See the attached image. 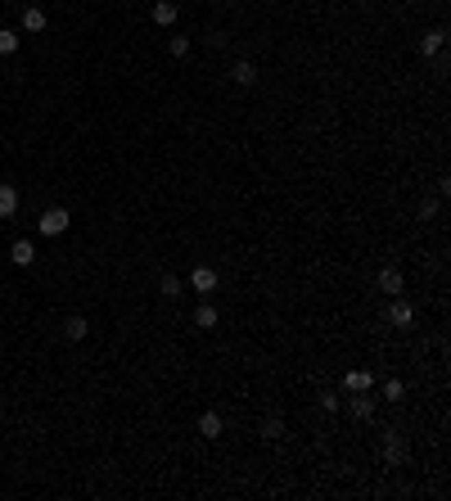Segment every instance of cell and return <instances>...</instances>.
I'll use <instances>...</instances> for the list:
<instances>
[{
    "instance_id": "6da1fadb",
    "label": "cell",
    "mask_w": 451,
    "mask_h": 501,
    "mask_svg": "<svg viewBox=\"0 0 451 501\" xmlns=\"http://www.w3.org/2000/svg\"><path fill=\"white\" fill-rule=\"evenodd\" d=\"M68 221H73V217H68V208H45L36 226H41V235H50V240H54V235H64V230H68Z\"/></svg>"
},
{
    "instance_id": "7a4b0ae2",
    "label": "cell",
    "mask_w": 451,
    "mask_h": 501,
    "mask_svg": "<svg viewBox=\"0 0 451 501\" xmlns=\"http://www.w3.org/2000/svg\"><path fill=\"white\" fill-rule=\"evenodd\" d=\"M190 289L208 298V294L217 289V271H212V267H194V271H190Z\"/></svg>"
},
{
    "instance_id": "3957f363",
    "label": "cell",
    "mask_w": 451,
    "mask_h": 501,
    "mask_svg": "<svg viewBox=\"0 0 451 501\" xmlns=\"http://www.w3.org/2000/svg\"><path fill=\"white\" fill-rule=\"evenodd\" d=\"M442 45H447V27H429V32L419 36V55L424 59H433L442 50Z\"/></svg>"
},
{
    "instance_id": "277c9868",
    "label": "cell",
    "mask_w": 451,
    "mask_h": 501,
    "mask_svg": "<svg viewBox=\"0 0 451 501\" xmlns=\"http://www.w3.org/2000/svg\"><path fill=\"white\" fill-rule=\"evenodd\" d=\"M348 411L356 420H375V398H365V393H348Z\"/></svg>"
},
{
    "instance_id": "5b68a950",
    "label": "cell",
    "mask_w": 451,
    "mask_h": 501,
    "mask_svg": "<svg viewBox=\"0 0 451 501\" xmlns=\"http://www.w3.org/2000/svg\"><path fill=\"white\" fill-rule=\"evenodd\" d=\"M384 461L393 469L402 465V461H406V447H402V438H398V429H388V438H384Z\"/></svg>"
},
{
    "instance_id": "8992f818",
    "label": "cell",
    "mask_w": 451,
    "mask_h": 501,
    "mask_svg": "<svg viewBox=\"0 0 451 501\" xmlns=\"http://www.w3.org/2000/svg\"><path fill=\"white\" fill-rule=\"evenodd\" d=\"M370 384H375L370 371H348L343 375V393H370Z\"/></svg>"
},
{
    "instance_id": "52a82bcc",
    "label": "cell",
    "mask_w": 451,
    "mask_h": 501,
    "mask_svg": "<svg viewBox=\"0 0 451 501\" xmlns=\"http://www.w3.org/2000/svg\"><path fill=\"white\" fill-rule=\"evenodd\" d=\"M14 212H19V186L0 181V217H14Z\"/></svg>"
},
{
    "instance_id": "ba28073f",
    "label": "cell",
    "mask_w": 451,
    "mask_h": 501,
    "mask_svg": "<svg viewBox=\"0 0 451 501\" xmlns=\"http://www.w3.org/2000/svg\"><path fill=\"white\" fill-rule=\"evenodd\" d=\"M10 262H14V267H32V262H36V249H32V240H14V249H10Z\"/></svg>"
},
{
    "instance_id": "9c48e42d",
    "label": "cell",
    "mask_w": 451,
    "mask_h": 501,
    "mask_svg": "<svg viewBox=\"0 0 451 501\" xmlns=\"http://www.w3.org/2000/svg\"><path fill=\"white\" fill-rule=\"evenodd\" d=\"M176 0H154V23H158V27H172L176 23Z\"/></svg>"
},
{
    "instance_id": "30bf717a",
    "label": "cell",
    "mask_w": 451,
    "mask_h": 501,
    "mask_svg": "<svg viewBox=\"0 0 451 501\" xmlns=\"http://www.w3.org/2000/svg\"><path fill=\"white\" fill-rule=\"evenodd\" d=\"M379 289H384L388 298L402 294V271H398V267H384V271H379Z\"/></svg>"
},
{
    "instance_id": "8fae6325",
    "label": "cell",
    "mask_w": 451,
    "mask_h": 501,
    "mask_svg": "<svg viewBox=\"0 0 451 501\" xmlns=\"http://www.w3.org/2000/svg\"><path fill=\"white\" fill-rule=\"evenodd\" d=\"M221 415H217V411H204V415H199V434H204L208 438V443H212V438H221Z\"/></svg>"
},
{
    "instance_id": "7c38bea8",
    "label": "cell",
    "mask_w": 451,
    "mask_h": 501,
    "mask_svg": "<svg viewBox=\"0 0 451 501\" xmlns=\"http://www.w3.org/2000/svg\"><path fill=\"white\" fill-rule=\"evenodd\" d=\"M230 82H235V86H253V82H258V68L248 64V59H239V64L230 68Z\"/></svg>"
},
{
    "instance_id": "4fadbf2b",
    "label": "cell",
    "mask_w": 451,
    "mask_h": 501,
    "mask_svg": "<svg viewBox=\"0 0 451 501\" xmlns=\"http://www.w3.org/2000/svg\"><path fill=\"white\" fill-rule=\"evenodd\" d=\"M411 321H415V312H411V303H393V307H388V326L406 330Z\"/></svg>"
},
{
    "instance_id": "5bb4252c",
    "label": "cell",
    "mask_w": 451,
    "mask_h": 501,
    "mask_svg": "<svg viewBox=\"0 0 451 501\" xmlns=\"http://www.w3.org/2000/svg\"><path fill=\"white\" fill-rule=\"evenodd\" d=\"M23 32H45V10L27 5V10H23Z\"/></svg>"
},
{
    "instance_id": "9a60e30c",
    "label": "cell",
    "mask_w": 451,
    "mask_h": 501,
    "mask_svg": "<svg viewBox=\"0 0 451 501\" xmlns=\"http://www.w3.org/2000/svg\"><path fill=\"white\" fill-rule=\"evenodd\" d=\"M194 326H199V330H212V326H217V307L208 303V298L194 307Z\"/></svg>"
},
{
    "instance_id": "2e32d148",
    "label": "cell",
    "mask_w": 451,
    "mask_h": 501,
    "mask_svg": "<svg viewBox=\"0 0 451 501\" xmlns=\"http://www.w3.org/2000/svg\"><path fill=\"white\" fill-rule=\"evenodd\" d=\"M86 316H68V321H64V339H73V343H77V339H86Z\"/></svg>"
},
{
    "instance_id": "e0dca14e",
    "label": "cell",
    "mask_w": 451,
    "mask_h": 501,
    "mask_svg": "<svg viewBox=\"0 0 451 501\" xmlns=\"http://www.w3.org/2000/svg\"><path fill=\"white\" fill-rule=\"evenodd\" d=\"M158 294H162V298H176V294H181V280H176V276L167 271V276L158 280Z\"/></svg>"
},
{
    "instance_id": "ac0fdd59",
    "label": "cell",
    "mask_w": 451,
    "mask_h": 501,
    "mask_svg": "<svg viewBox=\"0 0 451 501\" xmlns=\"http://www.w3.org/2000/svg\"><path fill=\"white\" fill-rule=\"evenodd\" d=\"M14 50H19V32L0 27V55H14Z\"/></svg>"
},
{
    "instance_id": "d6986e66",
    "label": "cell",
    "mask_w": 451,
    "mask_h": 501,
    "mask_svg": "<svg viewBox=\"0 0 451 501\" xmlns=\"http://www.w3.org/2000/svg\"><path fill=\"white\" fill-rule=\"evenodd\" d=\"M402 393H406V384H402V380H384V398H388V402H402Z\"/></svg>"
},
{
    "instance_id": "ffe728a7",
    "label": "cell",
    "mask_w": 451,
    "mask_h": 501,
    "mask_svg": "<svg viewBox=\"0 0 451 501\" xmlns=\"http://www.w3.org/2000/svg\"><path fill=\"white\" fill-rule=\"evenodd\" d=\"M280 434H284V420H276V415H271L267 425H262V438H267V443H276Z\"/></svg>"
},
{
    "instance_id": "44dd1931",
    "label": "cell",
    "mask_w": 451,
    "mask_h": 501,
    "mask_svg": "<svg viewBox=\"0 0 451 501\" xmlns=\"http://www.w3.org/2000/svg\"><path fill=\"white\" fill-rule=\"evenodd\" d=\"M190 55V36H172V59H185Z\"/></svg>"
},
{
    "instance_id": "7402d4cb",
    "label": "cell",
    "mask_w": 451,
    "mask_h": 501,
    "mask_svg": "<svg viewBox=\"0 0 451 501\" xmlns=\"http://www.w3.org/2000/svg\"><path fill=\"white\" fill-rule=\"evenodd\" d=\"M321 406H325V411H339V406H343V398H339V393H321Z\"/></svg>"
}]
</instances>
